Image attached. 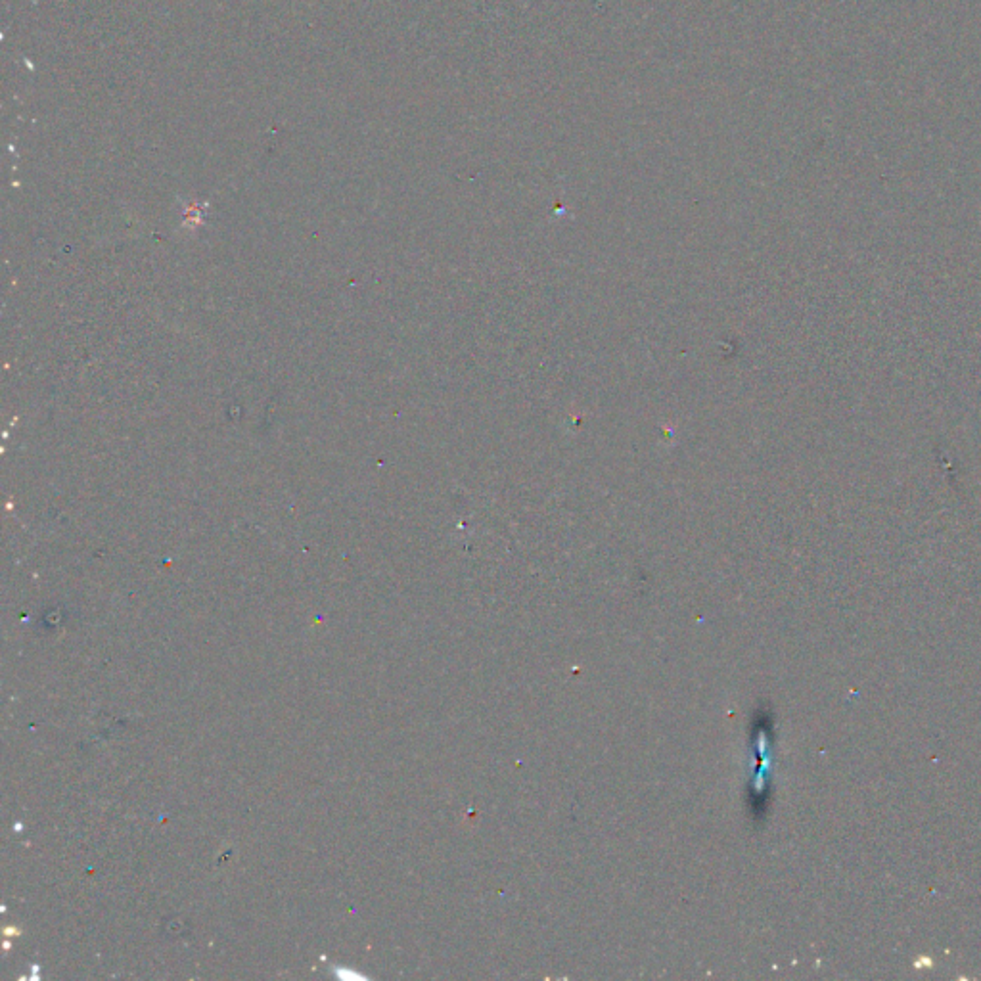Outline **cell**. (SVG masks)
<instances>
[]
</instances>
